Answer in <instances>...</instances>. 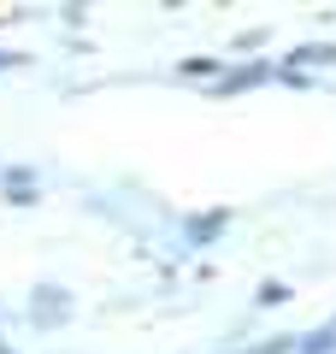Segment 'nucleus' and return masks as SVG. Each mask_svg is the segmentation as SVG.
Here are the masks:
<instances>
[{
    "label": "nucleus",
    "mask_w": 336,
    "mask_h": 354,
    "mask_svg": "<svg viewBox=\"0 0 336 354\" xmlns=\"http://www.w3.org/2000/svg\"><path fill=\"white\" fill-rule=\"evenodd\" d=\"M224 218H230V213H207V218H195V225H189V236H195V242L218 236V230H224Z\"/></svg>",
    "instance_id": "obj_1"
}]
</instances>
